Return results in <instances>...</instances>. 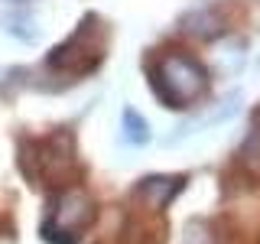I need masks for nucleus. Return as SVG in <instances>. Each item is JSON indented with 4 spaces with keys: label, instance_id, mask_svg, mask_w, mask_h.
Returning a JSON list of instances; mask_svg holds the SVG:
<instances>
[{
    "label": "nucleus",
    "instance_id": "2",
    "mask_svg": "<svg viewBox=\"0 0 260 244\" xmlns=\"http://www.w3.org/2000/svg\"><path fill=\"white\" fill-rule=\"evenodd\" d=\"M88 199L81 192H65L59 202H55L52 208V218L46 222V234L49 238H59V234H65V238H75V231L81 225L88 222Z\"/></svg>",
    "mask_w": 260,
    "mask_h": 244
},
{
    "label": "nucleus",
    "instance_id": "1",
    "mask_svg": "<svg viewBox=\"0 0 260 244\" xmlns=\"http://www.w3.org/2000/svg\"><path fill=\"white\" fill-rule=\"evenodd\" d=\"M205 81H202V69L192 65L182 55H169V59L159 62L156 69V92L162 95V101L176 104V108H185L195 98L202 95Z\"/></svg>",
    "mask_w": 260,
    "mask_h": 244
}]
</instances>
